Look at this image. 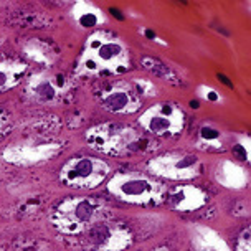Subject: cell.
I'll return each instance as SVG.
<instances>
[{
  "instance_id": "1",
  "label": "cell",
  "mask_w": 251,
  "mask_h": 251,
  "mask_svg": "<svg viewBox=\"0 0 251 251\" xmlns=\"http://www.w3.org/2000/svg\"><path fill=\"white\" fill-rule=\"evenodd\" d=\"M107 218V208L94 197H71L56 205L51 213V223L65 235L86 233L98 222Z\"/></svg>"
},
{
  "instance_id": "2",
  "label": "cell",
  "mask_w": 251,
  "mask_h": 251,
  "mask_svg": "<svg viewBox=\"0 0 251 251\" xmlns=\"http://www.w3.org/2000/svg\"><path fill=\"white\" fill-rule=\"evenodd\" d=\"M129 68V53L119 40L106 33H96L89 38L81 60L79 73H123Z\"/></svg>"
},
{
  "instance_id": "3",
  "label": "cell",
  "mask_w": 251,
  "mask_h": 251,
  "mask_svg": "<svg viewBox=\"0 0 251 251\" xmlns=\"http://www.w3.org/2000/svg\"><path fill=\"white\" fill-rule=\"evenodd\" d=\"M107 190L116 199L132 205H157L167 199L169 188L142 174L121 172L107 180Z\"/></svg>"
},
{
  "instance_id": "4",
  "label": "cell",
  "mask_w": 251,
  "mask_h": 251,
  "mask_svg": "<svg viewBox=\"0 0 251 251\" xmlns=\"http://www.w3.org/2000/svg\"><path fill=\"white\" fill-rule=\"evenodd\" d=\"M111 172L109 164L98 157H76L60 170V180L76 190H93L106 180Z\"/></svg>"
},
{
  "instance_id": "5",
  "label": "cell",
  "mask_w": 251,
  "mask_h": 251,
  "mask_svg": "<svg viewBox=\"0 0 251 251\" xmlns=\"http://www.w3.org/2000/svg\"><path fill=\"white\" fill-rule=\"evenodd\" d=\"M91 147L107 155H123L139 149L141 136L132 127L121 124H101L86 134Z\"/></svg>"
},
{
  "instance_id": "6",
  "label": "cell",
  "mask_w": 251,
  "mask_h": 251,
  "mask_svg": "<svg viewBox=\"0 0 251 251\" xmlns=\"http://www.w3.org/2000/svg\"><path fill=\"white\" fill-rule=\"evenodd\" d=\"M147 169L152 176L169 178V180H192L200 176L199 157L188 152H169V154L157 155L149 160Z\"/></svg>"
},
{
  "instance_id": "7",
  "label": "cell",
  "mask_w": 251,
  "mask_h": 251,
  "mask_svg": "<svg viewBox=\"0 0 251 251\" xmlns=\"http://www.w3.org/2000/svg\"><path fill=\"white\" fill-rule=\"evenodd\" d=\"M142 127L154 136H176L182 132L185 116L177 106L164 102L149 107L139 119Z\"/></svg>"
},
{
  "instance_id": "8",
  "label": "cell",
  "mask_w": 251,
  "mask_h": 251,
  "mask_svg": "<svg viewBox=\"0 0 251 251\" xmlns=\"http://www.w3.org/2000/svg\"><path fill=\"white\" fill-rule=\"evenodd\" d=\"M84 235L93 251H123L132 241V235L127 228L107 220L98 222Z\"/></svg>"
},
{
  "instance_id": "9",
  "label": "cell",
  "mask_w": 251,
  "mask_h": 251,
  "mask_svg": "<svg viewBox=\"0 0 251 251\" xmlns=\"http://www.w3.org/2000/svg\"><path fill=\"white\" fill-rule=\"evenodd\" d=\"M61 151L60 144L43 142V144H15L2 152L5 162L13 165H37L51 160Z\"/></svg>"
},
{
  "instance_id": "10",
  "label": "cell",
  "mask_w": 251,
  "mask_h": 251,
  "mask_svg": "<svg viewBox=\"0 0 251 251\" xmlns=\"http://www.w3.org/2000/svg\"><path fill=\"white\" fill-rule=\"evenodd\" d=\"M208 195L195 185H178L167 192V201L176 212H195L203 207Z\"/></svg>"
},
{
  "instance_id": "11",
  "label": "cell",
  "mask_w": 251,
  "mask_h": 251,
  "mask_svg": "<svg viewBox=\"0 0 251 251\" xmlns=\"http://www.w3.org/2000/svg\"><path fill=\"white\" fill-rule=\"evenodd\" d=\"M101 104L104 109L116 114H131L141 107V101L137 98V93L131 88L114 86L104 91L101 98Z\"/></svg>"
},
{
  "instance_id": "12",
  "label": "cell",
  "mask_w": 251,
  "mask_h": 251,
  "mask_svg": "<svg viewBox=\"0 0 251 251\" xmlns=\"http://www.w3.org/2000/svg\"><path fill=\"white\" fill-rule=\"evenodd\" d=\"M217 180L226 188H243L248 183V174L236 162L223 160L217 167Z\"/></svg>"
},
{
  "instance_id": "13",
  "label": "cell",
  "mask_w": 251,
  "mask_h": 251,
  "mask_svg": "<svg viewBox=\"0 0 251 251\" xmlns=\"http://www.w3.org/2000/svg\"><path fill=\"white\" fill-rule=\"evenodd\" d=\"M55 79L56 78H53V76H37V78L33 76L28 84V91L33 98L45 102L56 100L58 94H60L61 84L56 83Z\"/></svg>"
},
{
  "instance_id": "14",
  "label": "cell",
  "mask_w": 251,
  "mask_h": 251,
  "mask_svg": "<svg viewBox=\"0 0 251 251\" xmlns=\"http://www.w3.org/2000/svg\"><path fill=\"white\" fill-rule=\"evenodd\" d=\"M25 70L26 66L22 65V63L0 58V93L17 86L20 79L24 78Z\"/></svg>"
},
{
  "instance_id": "15",
  "label": "cell",
  "mask_w": 251,
  "mask_h": 251,
  "mask_svg": "<svg viewBox=\"0 0 251 251\" xmlns=\"http://www.w3.org/2000/svg\"><path fill=\"white\" fill-rule=\"evenodd\" d=\"M73 17L83 28H94L100 24H102V12L100 8H96L91 3H84L79 2L76 3L73 8Z\"/></svg>"
},
{
  "instance_id": "16",
  "label": "cell",
  "mask_w": 251,
  "mask_h": 251,
  "mask_svg": "<svg viewBox=\"0 0 251 251\" xmlns=\"http://www.w3.org/2000/svg\"><path fill=\"white\" fill-rule=\"evenodd\" d=\"M194 240L199 251H228L225 241L212 230L200 228V230H197Z\"/></svg>"
},
{
  "instance_id": "17",
  "label": "cell",
  "mask_w": 251,
  "mask_h": 251,
  "mask_svg": "<svg viewBox=\"0 0 251 251\" xmlns=\"http://www.w3.org/2000/svg\"><path fill=\"white\" fill-rule=\"evenodd\" d=\"M199 144L201 149L220 151L222 149V134L212 126H203L199 134Z\"/></svg>"
},
{
  "instance_id": "18",
  "label": "cell",
  "mask_w": 251,
  "mask_h": 251,
  "mask_svg": "<svg viewBox=\"0 0 251 251\" xmlns=\"http://www.w3.org/2000/svg\"><path fill=\"white\" fill-rule=\"evenodd\" d=\"M236 251H250V228L241 233L238 245H236Z\"/></svg>"
},
{
  "instance_id": "19",
  "label": "cell",
  "mask_w": 251,
  "mask_h": 251,
  "mask_svg": "<svg viewBox=\"0 0 251 251\" xmlns=\"http://www.w3.org/2000/svg\"><path fill=\"white\" fill-rule=\"evenodd\" d=\"M7 127H8V119H7L5 113H3V111L0 109V139H2L3 136H5Z\"/></svg>"
},
{
  "instance_id": "20",
  "label": "cell",
  "mask_w": 251,
  "mask_h": 251,
  "mask_svg": "<svg viewBox=\"0 0 251 251\" xmlns=\"http://www.w3.org/2000/svg\"><path fill=\"white\" fill-rule=\"evenodd\" d=\"M203 96H205V100H208V101H218L220 100L217 91H213V89H207V93H203Z\"/></svg>"
},
{
  "instance_id": "21",
  "label": "cell",
  "mask_w": 251,
  "mask_h": 251,
  "mask_svg": "<svg viewBox=\"0 0 251 251\" xmlns=\"http://www.w3.org/2000/svg\"><path fill=\"white\" fill-rule=\"evenodd\" d=\"M155 251H169V250H155Z\"/></svg>"
}]
</instances>
